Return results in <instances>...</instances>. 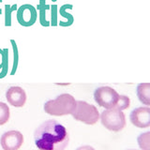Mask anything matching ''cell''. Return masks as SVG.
Masks as SVG:
<instances>
[{
  "label": "cell",
  "mask_w": 150,
  "mask_h": 150,
  "mask_svg": "<svg viewBox=\"0 0 150 150\" xmlns=\"http://www.w3.org/2000/svg\"><path fill=\"white\" fill-rule=\"evenodd\" d=\"M34 140L39 150H65L69 143V135L63 125L50 119L35 130Z\"/></svg>",
  "instance_id": "1"
},
{
  "label": "cell",
  "mask_w": 150,
  "mask_h": 150,
  "mask_svg": "<svg viewBox=\"0 0 150 150\" xmlns=\"http://www.w3.org/2000/svg\"><path fill=\"white\" fill-rule=\"evenodd\" d=\"M76 107V100L70 94H61L54 100H50L45 102L44 111L48 115L62 116L71 115Z\"/></svg>",
  "instance_id": "2"
},
{
  "label": "cell",
  "mask_w": 150,
  "mask_h": 150,
  "mask_svg": "<svg viewBox=\"0 0 150 150\" xmlns=\"http://www.w3.org/2000/svg\"><path fill=\"white\" fill-rule=\"evenodd\" d=\"M73 118L86 125H94L100 119L97 107L83 100H76V107L71 114Z\"/></svg>",
  "instance_id": "3"
},
{
  "label": "cell",
  "mask_w": 150,
  "mask_h": 150,
  "mask_svg": "<svg viewBox=\"0 0 150 150\" xmlns=\"http://www.w3.org/2000/svg\"><path fill=\"white\" fill-rule=\"evenodd\" d=\"M100 118L101 124L107 129L115 131V132H118L122 130L126 126L125 114L122 111L115 109V108L105 109L100 114Z\"/></svg>",
  "instance_id": "4"
},
{
  "label": "cell",
  "mask_w": 150,
  "mask_h": 150,
  "mask_svg": "<svg viewBox=\"0 0 150 150\" xmlns=\"http://www.w3.org/2000/svg\"><path fill=\"white\" fill-rule=\"evenodd\" d=\"M119 94L110 86H100L94 92V98L98 105L105 109H112L118 100Z\"/></svg>",
  "instance_id": "5"
},
{
  "label": "cell",
  "mask_w": 150,
  "mask_h": 150,
  "mask_svg": "<svg viewBox=\"0 0 150 150\" xmlns=\"http://www.w3.org/2000/svg\"><path fill=\"white\" fill-rule=\"evenodd\" d=\"M0 144L4 150H18L23 144V135L18 130H9L2 134Z\"/></svg>",
  "instance_id": "6"
},
{
  "label": "cell",
  "mask_w": 150,
  "mask_h": 150,
  "mask_svg": "<svg viewBox=\"0 0 150 150\" xmlns=\"http://www.w3.org/2000/svg\"><path fill=\"white\" fill-rule=\"evenodd\" d=\"M38 12L36 8L30 4L22 5L17 8V21L23 26H31L37 21Z\"/></svg>",
  "instance_id": "7"
},
{
  "label": "cell",
  "mask_w": 150,
  "mask_h": 150,
  "mask_svg": "<svg viewBox=\"0 0 150 150\" xmlns=\"http://www.w3.org/2000/svg\"><path fill=\"white\" fill-rule=\"evenodd\" d=\"M129 119L135 127L145 129L150 126V108L149 106L139 107L130 112Z\"/></svg>",
  "instance_id": "8"
},
{
  "label": "cell",
  "mask_w": 150,
  "mask_h": 150,
  "mask_svg": "<svg viewBox=\"0 0 150 150\" xmlns=\"http://www.w3.org/2000/svg\"><path fill=\"white\" fill-rule=\"evenodd\" d=\"M8 102L14 107H23L26 102V93L20 86H11L6 92Z\"/></svg>",
  "instance_id": "9"
},
{
  "label": "cell",
  "mask_w": 150,
  "mask_h": 150,
  "mask_svg": "<svg viewBox=\"0 0 150 150\" xmlns=\"http://www.w3.org/2000/svg\"><path fill=\"white\" fill-rule=\"evenodd\" d=\"M137 96L140 101L144 105H150V83H139L137 86Z\"/></svg>",
  "instance_id": "10"
},
{
  "label": "cell",
  "mask_w": 150,
  "mask_h": 150,
  "mask_svg": "<svg viewBox=\"0 0 150 150\" xmlns=\"http://www.w3.org/2000/svg\"><path fill=\"white\" fill-rule=\"evenodd\" d=\"M8 69V50L0 49V78L6 76Z\"/></svg>",
  "instance_id": "11"
},
{
  "label": "cell",
  "mask_w": 150,
  "mask_h": 150,
  "mask_svg": "<svg viewBox=\"0 0 150 150\" xmlns=\"http://www.w3.org/2000/svg\"><path fill=\"white\" fill-rule=\"evenodd\" d=\"M68 9H72V5L65 4L59 8V11H58V12H59V14L61 16L67 19V21H66L65 23H63L62 25H60L61 26H64V27L69 26V25H71L72 23H73V16L70 13H68V11H67Z\"/></svg>",
  "instance_id": "12"
},
{
  "label": "cell",
  "mask_w": 150,
  "mask_h": 150,
  "mask_svg": "<svg viewBox=\"0 0 150 150\" xmlns=\"http://www.w3.org/2000/svg\"><path fill=\"white\" fill-rule=\"evenodd\" d=\"M38 9L40 11V23L42 26H49L50 23L46 20V11L50 8L49 5L45 3V0H40V4L38 5Z\"/></svg>",
  "instance_id": "13"
},
{
  "label": "cell",
  "mask_w": 150,
  "mask_h": 150,
  "mask_svg": "<svg viewBox=\"0 0 150 150\" xmlns=\"http://www.w3.org/2000/svg\"><path fill=\"white\" fill-rule=\"evenodd\" d=\"M138 144L142 150H150V131H146L138 136Z\"/></svg>",
  "instance_id": "14"
},
{
  "label": "cell",
  "mask_w": 150,
  "mask_h": 150,
  "mask_svg": "<svg viewBox=\"0 0 150 150\" xmlns=\"http://www.w3.org/2000/svg\"><path fill=\"white\" fill-rule=\"evenodd\" d=\"M9 108L4 102H0V126L6 124L9 119Z\"/></svg>",
  "instance_id": "15"
},
{
  "label": "cell",
  "mask_w": 150,
  "mask_h": 150,
  "mask_svg": "<svg viewBox=\"0 0 150 150\" xmlns=\"http://www.w3.org/2000/svg\"><path fill=\"white\" fill-rule=\"evenodd\" d=\"M15 11H17L16 4L12 5V6H11V5H5V26L11 25V14Z\"/></svg>",
  "instance_id": "16"
},
{
  "label": "cell",
  "mask_w": 150,
  "mask_h": 150,
  "mask_svg": "<svg viewBox=\"0 0 150 150\" xmlns=\"http://www.w3.org/2000/svg\"><path fill=\"white\" fill-rule=\"evenodd\" d=\"M130 104V100L128 96H125V95H119L118 97V100H117L116 104L115 105V109L117 110H120V111H123L128 109L129 107Z\"/></svg>",
  "instance_id": "17"
},
{
  "label": "cell",
  "mask_w": 150,
  "mask_h": 150,
  "mask_svg": "<svg viewBox=\"0 0 150 150\" xmlns=\"http://www.w3.org/2000/svg\"><path fill=\"white\" fill-rule=\"evenodd\" d=\"M11 43L12 46V50H13V66H12V70H11V75L14 74V72L16 71L17 67H18V63H19V52H18V47L17 43L14 40H11Z\"/></svg>",
  "instance_id": "18"
},
{
  "label": "cell",
  "mask_w": 150,
  "mask_h": 150,
  "mask_svg": "<svg viewBox=\"0 0 150 150\" xmlns=\"http://www.w3.org/2000/svg\"><path fill=\"white\" fill-rule=\"evenodd\" d=\"M51 9V23L53 26H56L58 25L57 22V14H58V8L56 5H53V6H50Z\"/></svg>",
  "instance_id": "19"
},
{
  "label": "cell",
  "mask_w": 150,
  "mask_h": 150,
  "mask_svg": "<svg viewBox=\"0 0 150 150\" xmlns=\"http://www.w3.org/2000/svg\"><path fill=\"white\" fill-rule=\"evenodd\" d=\"M76 150H96V149L92 146H90V145H83V146L78 147Z\"/></svg>",
  "instance_id": "20"
},
{
  "label": "cell",
  "mask_w": 150,
  "mask_h": 150,
  "mask_svg": "<svg viewBox=\"0 0 150 150\" xmlns=\"http://www.w3.org/2000/svg\"><path fill=\"white\" fill-rule=\"evenodd\" d=\"M0 2H2V0H0ZM2 13V11H1V8H0V14Z\"/></svg>",
  "instance_id": "21"
},
{
  "label": "cell",
  "mask_w": 150,
  "mask_h": 150,
  "mask_svg": "<svg viewBox=\"0 0 150 150\" xmlns=\"http://www.w3.org/2000/svg\"><path fill=\"white\" fill-rule=\"evenodd\" d=\"M52 1H56V0H52Z\"/></svg>",
  "instance_id": "22"
},
{
  "label": "cell",
  "mask_w": 150,
  "mask_h": 150,
  "mask_svg": "<svg viewBox=\"0 0 150 150\" xmlns=\"http://www.w3.org/2000/svg\"><path fill=\"white\" fill-rule=\"evenodd\" d=\"M129 150H134V149H129Z\"/></svg>",
  "instance_id": "23"
}]
</instances>
